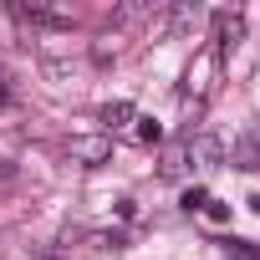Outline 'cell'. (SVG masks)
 Returning <instances> with one entry per match:
<instances>
[{
	"label": "cell",
	"mask_w": 260,
	"mask_h": 260,
	"mask_svg": "<svg viewBox=\"0 0 260 260\" xmlns=\"http://www.w3.org/2000/svg\"><path fill=\"white\" fill-rule=\"evenodd\" d=\"M16 16L31 21V26H72V11L67 6H51V0H21Z\"/></svg>",
	"instance_id": "obj_1"
},
{
	"label": "cell",
	"mask_w": 260,
	"mask_h": 260,
	"mask_svg": "<svg viewBox=\"0 0 260 260\" xmlns=\"http://www.w3.org/2000/svg\"><path fill=\"white\" fill-rule=\"evenodd\" d=\"M194 164H199L204 174L219 169V164H224V143H219L214 133H189V169H194Z\"/></svg>",
	"instance_id": "obj_2"
},
{
	"label": "cell",
	"mask_w": 260,
	"mask_h": 260,
	"mask_svg": "<svg viewBox=\"0 0 260 260\" xmlns=\"http://www.w3.org/2000/svg\"><path fill=\"white\" fill-rule=\"evenodd\" d=\"M224 158L235 169H260V122H250L245 133L235 138V148H224Z\"/></svg>",
	"instance_id": "obj_3"
},
{
	"label": "cell",
	"mask_w": 260,
	"mask_h": 260,
	"mask_svg": "<svg viewBox=\"0 0 260 260\" xmlns=\"http://www.w3.org/2000/svg\"><path fill=\"white\" fill-rule=\"evenodd\" d=\"M107 153H112L107 133H97V138H67V158L72 164H107Z\"/></svg>",
	"instance_id": "obj_4"
},
{
	"label": "cell",
	"mask_w": 260,
	"mask_h": 260,
	"mask_svg": "<svg viewBox=\"0 0 260 260\" xmlns=\"http://www.w3.org/2000/svg\"><path fill=\"white\" fill-rule=\"evenodd\" d=\"M214 67H219V51H204V56L189 67V77H184V97H204V92H209Z\"/></svg>",
	"instance_id": "obj_5"
},
{
	"label": "cell",
	"mask_w": 260,
	"mask_h": 260,
	"mask_svg": "<svg viewBox=\"0 0 260 260\" xmlns=\"http://www.w3.org/2000/svg\"><path fill=\"white\" fill-rule=\"evenodd\" d=\"M158 174H164V179H184V174H189V138L164 143V153H158Z\"/></svg>",
	"instance_id": "obj_6"
},
{
	"label": "cell",
	"mask_w": 260,
	"mask_h": 260,
	"mask_svg": "<svg viewBox=\"0 0 260 260\" xmlns=\"http://www.w3.org/2000/svg\"><path fill=\"white\" fill-rule=\"evenodd\" d=\"M199 26H204V6H199V0H194V6L179 0V6L169 11V31H199Z\"/></svg>",
	"instance_id": "obj_7"
},
{
	"label": "cell",
	"mask_w": 260,
	"mask_h": 260,
	"mask_svg": "<svg viewBox=\"0 0 260 260\" xmlns=\"http://www.w3.org/2000/svg\"><path fill=\"white\" fill-rule=\"evenodd\" d=\"M133 117H138V112H133V102H107V107L97 112V122L107 127V133H117V127H127Z\"/></svg>",
	"instance_id": "obj_8"
},
{
	"label": "cell",
	"mask_w": 260,
	"mask_h": 260,
	"mask_svg": "<svg viewBox=\"0 0 260 260\" xmlns=\"http://www.w3.org/2000/svg\"><path fill=\"white\" fill-rule=\"evenodd\" d=\"M240 36H245V21H240V11H224V16H219V51H230Z\"/></svg>",
	"instance_id": "obj_9"
},
{
	"label": "cell",
	"mask_w": 260,
	"mask_h": 260,
	"mask_svg": "<svg viewBox=\"0 0 260 260\" xmlns=\"http://www.w3.org/2000/svg\"><path fill=\"white\" fill-rule=\"evenodd\" d=\"M133 122H138V138L143 143H158L164 138V122H153V117H133Z\"/></svg>",
	"instance_id": "obj_10"
},
{
	"label": "cell",
	"mask_w": 260,
	"mask_h": 260,
	"mask_svg": "<svg viewBox=\"0 0 260 260\" xmlns=\"http://www.w3.org/2000/svg\"><path fill=\"white\" fill-rule=\"evenodd\" d=\"M204 204H209V194H204V189H189V194H184V209H189V214H194V209H204Z\"/></svg>",
	"instance_id": "obj_11"
},
{
	"label": "cell",
	"mask_w": 260,
	"mask_h": 260,
	"mask_svg": "<svg viewBox=\"0 0 260 260\" xmlns=\"http://www.w3.org/2000/svg\"><path fill=\"white\" fill-rule=\"evenodd\" d=\"M204 214H209L214 224H224V219H230V204H214V199H209V204H204Z\"/></svg>",
	"instance_id": "obj_12"
},
{
	"label": "cell",
	"mask_w": 260,
	"mask_h": 260,
	"mask_svg": "<svg viewBox=\"0 0 260 260\" xmlns=\"http://www.w3.org/2000/svg\"><path fill=\"white\" fill-rule=\"evenodd\" d=\"M0 102H6V72H0Z\"/></svg>",
	"instance_id": "obj_13"
},
{
	"label": "cell",
	"mask_w": 260,
	"mask_h": 260,
	"mask_svg": "<svg viewBox=\"0 0 260 260\" xmlns=\"http://www.w3.org/2000/svg\"><path fill=\"white\" fill-rule=\"evenodd\" d=\"M250 204H255V214H260V194H255V199H250Z\"/></svg>",
	"instance_id": "obj_14"
},
{
	"label": "cell",
	"mask_w": 260,
	"mask_h": 260,
	"mask_svg": "<svg viewBox=\"0 0 260 260\" xmlns=\"http://www.w3.org/2000/svg\"><path fill=\"white\" fill-rule=\"evenodd\" d=\"M41 260H56V255H41Z\"/></svg>",
	"instance_id": "obj_15"
}]
</instances>
